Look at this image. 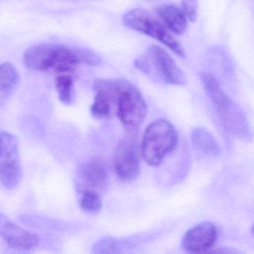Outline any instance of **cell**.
<instances>
[{
    "label": "cell",
    "instance_id": "obj_1",
    "mask_svg": "<svg viewBox=\"0 0 254 254\" xmlns=\"http://www.w3.org/2000/svg\"><path fill=\"white\" fill-rule=\"evenodd\" d=\"M100 58L87 49H73L69 46L43 43L31 46L23 55V64L33 71H53L59 74L73 71L82 64L96 65Z\"/></svg>",
    "mask_w": 254,
    "mask_h": 254
},
{
    "label": "cell",
    "instance_id": "obj_2",
    "mask_svg": "<svg viewBox=\"0 0 254 254\" xmlns=\"http://www.w3.org/2000/svg\"><path fill=\"white\" fill-rule=\"evenodd\" d=\"M201 79L204 90L225 131L240 140L251 141L253 138V131L243 109L224 92L217 78L211 73H201Z\"/></svg>",
    "mask_w": 254,
    "mask_h": 254
},
{
    "label": "cell",
    "instance_id": "obj_3",
    "mask_svg": "<svg viewBox=\"0 0 254 254\" xmlns=\"http://www.w3.org/2000/svg\"><path fill=\"white\" fill-rule=\"evenodd\" d=\"M177 130L169 121H154L145 130L140 145L141 155L149 165L156 167L178 146Z\"/></svg>",
    "mask_w": 254,
    "mask_h": 254
},
{
    "label": "cell",
    "instance_id": "obj_4",
    "mask_svg": "<svg viewBox=\"0 0 254 254\" xmlns=\"http://www.w3.org/2000/svg\"><path fill=\"white\" fill-rule=\"evenodd\" d=\"M123 22L131 29L158 40L177 56L184 58L185 52L180 43L171 36L163 22L158 21L147 10L132 9L124 15Z\"/></svg>",
    "mask_w": 254,
    "mask_h": 254
},
{
    "label": "cell",
    "instance_id": "obj_5",
    "mask_svg": "<svg viewBox=\"0 0 254 254\" xmlns=\"http://www.w3.org/2000/svg\"><path fill=\"white\" fill-rule=\"evenodd\" d=\"M115 111L123 127L134 131L144 122L148 106L140 91L128 81L118 97Z\"/></svg>",
    "mask_w": 254,
    "mask_h": 254
},
{
    "label": "cell",
    "instance_id": "obj_6",
    "mask_svg": "<svg viewBox=\"0 0 254 254\" xmlns=\"http://www.w3.org/2000/svg\"><path fill=\"white\" fill-rule=\"evenodd\" d=\"M22 173L17 138L8 131L0 133V181L8 190L16 188Z\"/></svg>",
    "mask_w": 254,
    "mask_h": 254
},
{
    "label": "cell",
    "instance_id": "obj_7",
    "mask_svg": "<svg viewBox=\"0 0 254 254\" xmlns=\"http://www.w3.org/2000/svg\"><path fill=\"white\" fill-rule=\"evenodd\" d=\"M147 58L150 65V74L155 72L157 77L166 84L184 86L187 83L184 73L163 48L155 45L149 46Z\"/></svg>",
    "mask_w": 254,
    "mask_h": 254
},
{
    "label": "cell",
    "instance_id": "obj_8",
    "mask_svg": "<svg viewBox=\"0 0 254 254\" xmlns=\"http://www.w3.org/2000/svg\"><path fill=\"white\" fill-rule=\"evenodd\" d=\"M141 149L135 139L122 140L115 151L113 164L116 175L124 182H131L140 174Z\"/></svg>",
    "mask_w": 254,
    "mask_h": 254
},
{
    "label": "cell",
    "instance_id": "obj_9",
    "mask_svg": "<svg viewBox=\"0 0 254 254\" xmlns=\"http://www.w3.org/2000/svg\"><path fill=\"white\" fill-rule=\"evenodd\" d=\"M218 239V230L214 224L204 222L189 229L183 237L181 246L186 252L201 253L214 246Z\"/></svg>",
    "mask_w": 254,
    "mask_h": 254
},
{
    "label": "cell",
    "instance_id": "obj_10",
    "mask_svg": "<svg viewBox=\"0 0 254 254\" xmlns=\"http://www.w3.org/2000/svg\"><path fill=\"white\" fill-rule=\"evenodd\" d=\"M1 235L13 249L29 250L38 245V239L35 235L7 221L1 222Z\"/></svg>",
    "mask_w": 254,
    "mask_h": 254
},
{
    "label": "cell",
    "instance_id": "obj_11",
    "mask_svg": "<svg viewBox=\"0 0 254 254\" xmlns=\"http://www.w3.org/2000/svg\"><path fill=\"white\" fill-rule=\"evenodd\" d=\"M107 177V172L104 166L97 161H86L79 168V180L85 187V190L95 191V190L101 189L106 185Z\"/></svg>",
    "mask_w": 254,
    "mask_h": 254
},
{
    "label": "cell",
    "instance_id": "obj_12",
    "mask_svg": "<svg viewBox=\"0 0 254 254\" xmlns=\"http://www.w3.org/2000/svg\"><path fill=\"white\" fill-rule=\"evenodd\" d=\"M163 23L174 34L181 35L187 29V17L182 9L173 4H161L155 9Z\"/></svg>",
    "mask_w": 254,
    "mask_h": 254
},
{
    "label": "cell",
    "instance_id": "obj_13",
    "mask_svg": "<svg viewBox=\"0 0 254 254\" xmlns=\"http://www.w3.org/2000/svg\"><path fill=\"white\" fill-rule=\"evenodd\" d=\"M191 141L194 147L204 155L219 157L221 155L219 146L213 134L204 127H195L191 132Z\"/></svg>",
    "mask_w": 254,
    "mask_h": 254
},
{
    "label": "cell",
    "instance_id": "obj_14",
    "mask_svg": "<svg viewBox=\"0 0 254 254\" xmlns=\"http://www.w3.org/2000/svg\"><path fill=\"white\" fill-rule=\"evenodd\" d=\"M20 77L16 68L8 62L0 66V95L2 101L14 92L19 83Z\"/></svg>",
    "mask_w": 254,
    "mask_h": 254
},
{
    "label": "cell",
    "instance_id": "obj_15",
    "mask_svg": "<svg viewBox=\"0 0 254 254\" xmlns=\"http://www.w3.org/2000/svg\"><path fill=\"white\" fill-rule=\"evenodd\" d=\"M55 85L59 101L65 105L73 104L75 98L74 80L73 77L70 74H60L55 79Z\"/></svg>",
    "mask_w": 254,
    "mask_h": 254
},
{
    "label": "cell",
    "instance_id": "obj_16",
    "mask_svg": "<svg viewBox=\"0 0 254 254\" xmlns=\"http://www.w3.org/2000/svg\"><path fill=\"white\" fill-rule=\"evenodd\" d=\"M95 94L93 103L91 105V114L96 119H104L108 117L113 110V107L110 101L101 94Z\"/></svg>",
    "mask_w": 254,
    "mask_h": 254
},
{
    "label": "cell",
    "instance_id": "obj_17",
    "mask_svg": "<svg viewBox=\"0 0 254 254\" xmlns=\"http://www.w3.org/2000/svg\"><path fill=\"white\" fill-rule=\"evenodd\" d=\"M80 206L84 211L95 213L102 207V201L95 191L85 190L81 198Z\"/></svg>",
    "mask_w": 254,
    "mask_h": 254
},
{
    "label": "cell",
    "instance_id": "obj_18",
    "mask_svg": "<svg viewBox=\"0 0 254 254\" xmlns=\"http://www.w3.org/2000/svg\"><path fill=\"white\" fill-rule=\"evenodd\" d=\"M92 252L94 254H118L119 246L114 239L105 237L94 245Z\"/></svg>",
    "mask_w": 254,
    "mask_h": 254
},
{
    "label": "cell",
    "instance_id": "obj_19",
    "mask_svg": "<svg viewBox=\"0 0 254 254\" xmlns=\"http://www.w3.org/2000/svg\"><path fill=\"white\" fill-rule=\"evenodd\" d=\"M182 10L187 19L195 22L198 17V0H182Z\"/></svg>",
    "mask_w": 254,
    "mask_h": 254
},
{
    "label": "cell",
    "instance_id": "obj_20",
    "mask_svg": "<svg viewBox=\"0 0 254 254\" xmlns=\"http://www.w3.org/2000/svg\"><path fill=\"white\" fill-rule=\"evenodd\" d=\"M252 233H253V234H254V224L253 225V227H252Z\"/></svg>",
    "mask_w": 254,
    "mask_h": 254
}]
</instances>
